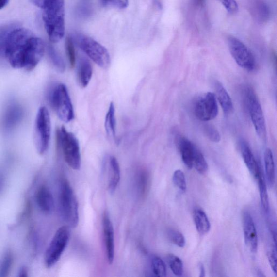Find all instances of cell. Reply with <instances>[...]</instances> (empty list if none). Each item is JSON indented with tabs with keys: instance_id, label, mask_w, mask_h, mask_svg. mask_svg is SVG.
Segmentation results:
<instances>
[{
	"instance_id": "83f0119b",
	"label": "cell",
	"mask_w": 277,
	"mask_h": 277,
	"mask_svg": "<svg viewBox=\"0 0 277 277\" xmlns=\"http://www.w3.org/2000/svg\"><path fill=\"white\" fill-rule=\"evenodd\" d=\"M151 262L152 270L155 276L159 277L166 276V267L161 258L157 256H153L151 258Z\"/></svg>"
},
{
	"instance_id": "f35d334b",
	"label": "cell",
	"mask_w": 277,
	"mask_h": 277,
	"mask_svg": "<svg viewBox=\"0 0 277 277\" xmlns=\"http://www.w3.org/2000/svg\"><path fill=\"white\" fill-rule=\"evenodd\" d=\"M258 14L262 20H265L269 17V9L265 4H261L258 7Z\"/></svg>"
},
{
	"instance_id": "836d02e7",
	"label": "cell",
	"mask_w": 277,
	"mask_h": 277,
	"mask_svg": "<svg viewBox=\"0 0 277 277\" xmlns=\"http://www.w3.org/2000/svg\"><path fill=\"white\" fill-rule=\"evenodd\" d=\"M173 182L178 188L182 192L186 190V182L184 173L180 170H176L173 173Z\"/></svg>"
},
{
	"instance_id": "8fae6325",
	"label": "cell",
	"mask_w": 277,
	"mask_h": 277,
	"mask_svg": "<svg viewBox=\"0 0 277 277\" xmlns=\"http://www.w3.org/2000/svg\"><path fill=\"white\" fill-rule=\"evenodd\" d=\"M194 114L199 120L208 121L216 118L218 106L213 93L207 92L197 98L194 104Z\"/></svg>"
},
{
	"instance_id": "4316f807",
	"label": "cell",
	"mask_w": 277,
	"mask_h": 277,
	"mask_svg": "<svg viewBox=\"0 0 277 277\" xmlns=\"http://www.w3.org/2000/svg\"><path fill=\"white\" fill-rule=\"evenodd\" d=\"M167 261L173 273L177 276L180 277L184 273V266L180 258L173 254L168 255Z\"/></svg>"
},
{
	"instance_id": "ba28073f",
	"label": "cell",
	"mask_w": 277,
	"mask_h": 277,
	"mask_svg": "<svg viewBox=\"0 0 277 277\" xmlns=\"http://www.w3.org/2000/svg\"><path fill=\"white\" fill-rule=\"evenodd\" d=\"M70 239L68 226L60 227L54 234L45 256V264L48 268L54 266L60 260Z\"/></svg>"
},
{
	"instance_id": "74e56055",
	"label": "cell",
	"mask_w": 277,
	"mask_h": 277,
	"mask_svg": "<svg viewBox=\"0 0 277 277\" xmlns=\"http://www.w3.org/2000/svg\"><path fill=\"white\" fill-rule=\"evenodd\" d=\"M276 248H272L268 252V260L272 270L275 274H277V256Z\"/></svg>"
},
{
	"instance_id": "4dcf8cb0",
	"label": "cell",
	"mask_w": 277,
	"mask_h": 277,
	"mask_svg": "<svg viewBox=\"0 0 277 277\" xmlns=\"http://www.w3.org/2000/svg\"><path fill=\"white\" fill-rule=\"evenodd\" d=\"M74 44V42L71 36L67 37L66 41H65V49H66L70 67L72 68L76 64V55Z\"/></svg>"
},
{
	"instance_id": "f1b7e54d",
	"label": "cell",
	"mask_w": 277,
	"mask_h": 277,
	"mask_svg": "<svg viewBox=\"0 0 277 277\" xmlns=\"http://www.w3.org/2000/svg\"><path fill=\"white\" fill-rule=\"evenodd\" d=\"M149 184V177L148 173L145 171H141L138 177V187L140 194L144 196L147 194Z\"/></svg>"
},
{
	"instance_id": "4fadbf2b",
	"label": "cell",
	"mask_w": 277,
	"mask_h": 277,
	"mask_svg": "<svg viewBox=\"0 0 277 277\" xmlns=\"http://www.w3.org/2000/svg\"><path fill=\"white\" fill-rule=\"evenodd\" d=\"M102 228L107 261L111 265L114 258V232L110 215L106 211L103 214Z\"/></svg>"
},
{
	"instance_id": "8992f818",
	"label": "cell",
	"mask_w": 277,
	"mask_h": 277,
	"mask_svg": "<svg viewBox=\"0 0 277 277\" xmlns=\"http://www.w3.org/2000/svg\"><path fill=\"white\" fill-rule=\"evenodd\" d=\"M51 135V120L49 113L42 106L37 112L35 123L34 141L37 152L44 154L48 151Z\"/></svg>"
},
{
	"instance_id": "5bb4252c",
	"label": "cell",
	"mask_w": 277,
	"mask_h": 277,
	"mask_svg": "<svg viewBox=\"0 0 277 277\" xmlns=\"http://www.w3.org/2000/svg\"><path fill=\"white\" fill-rule=\"evenodd\" d=\"M243 227L246 245L252 252L256 253L258 246L257 229L252 216L247 211L243 213Z\"/></svg>"
},
{
	"instance_id": "7c38bea8",
	"label": "cell",
	"mask_w": 277,
	"mask_h": 277,
	"mask_svg": "<svg viewBox=\"0 0 277 277\" xmlns=\"http://www.w3.org/2000/svg\"><path fill=\"white\" fill-rule=\"evenodd\" d=\"M45 47L43 41L35 35L28 43L24 55L23 69L32 71L43 58Z\"/></svg>"
},
{
	"instance_id": "ab89813d",
	"label": "cell",
	"mask_w": 277,
	"mask_h": 277,
	"mask_svg": "<svg viewBox=\"0 0 277 277\" xmlns=\"http://www.w3.org/2000/svg\"><path fill=\"white\" fill-rule=\"evenodd\" d=\"M32 2L34 5L41 9L43 8L46 4L50 1V0H32Z\"/></svg>"
},
{
	"instance_id": "e0dca14e",
	"label": "cell",
	"mask_w": 277,
	"mask_h": 277,
	"mask_svg": "<svg viewBox=\"0 0 277 277\" xmlns=\"http://www.w3.org/2000/svg\"><path fill=\"white\" fill-rule=\"evenodd\" d=\"M109 167V182L108 189L111 194H114L118 187L120 181L121 171L118 160L114 156L108 159Z\"/></svg>"
},
{
	"instance_id": "7bdbcfd3",
	"label": "cell",
	"mask_w": 277,
	"mask_h": 277,
	"mask_svg": "<svg viewBox=\"0 0 277 277\" xmlns=\"http://www.w3.org/2000/svg\"><path fill=\"white\" fill-rule=\"evenodd\" d=\"M27 270L26 268H23L21 269V271L20 272V277H25L26 276H27Z\"/></svg>"
},
{
	"instance_id": "2e32d148",
	"label": "cell",
	"mask_w": 277,
	"mask_h": 277,
	"mask_svg": "<svg viewBox=\"0 0 277 277\" xmlns=\"http://www.w3.org/2000/svg\"><path fill=\"white\" fill-rule=\"evenodd\" d=\"M23 115L21 106L16 104L8 106L3 117L2 123L4 128L7 129L14 128L20 123Z\"/></svg>"
},
{
	"instance_id": "44dd1931",
	"label": "cell",
	"mask_w": 277,
	"mask_h": 277,
	"mask_svg": "<svg viewBox=\"0 0 277 277\" xmlns=\"http://www.w3.org/2000/svg\"><path fill=\"white\" fill-rule=\"evenodd\" d=\"M215 90L218 100L224 114H231L233 111V102L226 89L221 83L217 81L215 82Z\"/></svg>"
},
{
	"instance_id": "603a6c76",
	"label": "cell",
	"mask_w": 277,
	"mask_h": 277,
	"mask_svg": "<svg viewBox=\"0 0 277 277\" xmlns=\"http://www.w3.org/2000/svg\"><path fill=\"white\" fill-rule=\"evenodd\" d=\"M264 162L267 182L270 187H273L276 179L275 165L273 154L269 148L265 152Z\"/></svg>"
},
{
	"instance_id": "b9f144b4",
	"label": "cell",
	"mask_w": 277,
	"mask_h": 277,
	"mask_svg": "<svg viewBox=\"0 0 277 277\" xmlns=\"http://www.w3.org/2000/svg\"><path fill=\"white\" fill-rule=\"evenodd\" d=\"M9 2V0H0V10L5 7Z\"/></svg>"
},
{
	"instance_id": "e575fe53",
	"label": "cell",
	"mask_w": 277,
	"mask_h": 277,
	"mask_svg": "<svg viewBox=\"0 0 277 277\" xmlns=\"http://www.w3.org/2000/svg\"><path fill=\"white\" fill-rule=\"evenodd\" d=\"M204 132L209 139L214 143H218L220 140V135L215 127L212 125H206L204 128Z\"/></svg>"
},
{
	"instance_id": "9a60e30c",
	"label": "cell",
	"mask_w": 277,
	"mask_h": 277,
	"mask_svg": "<svg viewBox=\"0 0 277 277\" xmlns=\"http://www.w3.org/2000/svg\"><path fill=\"white\" fill-rule=\"evenodd\" d=\"M37 204L42 212L50 214L54 208V201L52 194L46 186H41L36 194Z\"/></svg>"
},
{
	"instance_id": "484cf974",
	"label": "cell",
	"mask_w": 277,
	"mask_h": 277,
	"mask_svg": "<svg viewBox=\"0 0 277 277\" xmlns=\"http://www.w3.org/2000/svg\"><path fill=\"white\" fill-rule=\"evenodd\" d=\"M194 167L199 173L203 175L208 170V165L203 153L196 147L194 157Z\"/></svg>"
},
{
	"instance_id": "7a4b0ae2",
	"label": "cell",
	"mask_w": 277,
	"mask_h": 277,
	"mask_svg": "<svg viewBox=\"0 0 277 277\" xmlns=\"http://www.w3.org/2000/svg\"><path fill=\"white\" fill-rule=\"evenodd\" d=\"M42 9L45 29L52 43L62 40L65 34L64 0H50Z\"/></svg>"
},
{
	"instance_id": "ffe728a7",
	"label": "cell",
	"mask_w": 277,
	"mask_h": 277,
	"mask_svg": "<svg viewBox=\"0 0 277 277\" xmlns=\"http://www.w3.org/2000/svg\"><path fill=\"white\" fill-rule=\"evenodd\" d=\"M93 74L92 65L85 58L80 60L77 69V80L80 86L85 88L90 83Z\"/></svg>"
},
{
	"instance_id": "f546056e",
	"label": "cell",
	"mask_w": 277,
	"mask_h": 277,
	"mask_svg": "<svg viewBox=\"0 0 277 277\" xmlns=\"http://www.w3.org/2000/svg\"><path fill=\"white\" fill-rule=\"evenodd\" d=\"M49 53L51 62H52L55 68L60 72H64L65 70V66L62 56L58 54L57 51L52 47H49Z\"/></svg>"
},
{
	"instance_id": "30bf717a",
	"label": "cell",
	"mask_w": 277,
	"mask_h": 277,
	"mask_svg": "<svg viewBox=\"0 0 277 277\" xmlns=\"http://www.w3.org/2000/svg\"><path fill=\"white\" fill-rule=\"evenodd\" d=\"M228 44L230 52L239 66L248 71H253L256 68V60L249 49L235 37L229 36Z\"/></svg>"
},
{
	"instance_id": "d4e9b609",
	"label": "cell",
	"mask_w": 277,
	"mask_h": 277,
	"mask_svg": "<svg viewBox=\"0 0 277 277\" xmlns=\"http://www.w3.org/2000/svg\"><path fill=\"white\" fill-rule=\"evenodd\" d=\"M256 179L258 181V188H259L260 195L261 197V204L262 209L265 213L269 212V201L268 194H267V187L265 178L261 170Z\"/></svg>"
},
{
	"instance_id": "8d00e7d4",
	"label": "cell",
	"mask_w": 277,
	"mask_h": 277,
	"mask_svg": "<svg viewBox=\"0 0 277 277\" xmlns=\"http://www.w3.org/2000/svg\"><path fill=\"white\" fill-rule=\"evenodd\" d=\"M225 8L230 14H235L238 11V6L236 0H220Z\"/></svg>"
},
{
	"instance_id": "277c9868",
	"label": "cell",
	"mask_w": 277,
	"mask_h": 277,
	"mask_svg": "<svg viewBox=\"0 0 277 277\" xmlns=\"http://www.w3.org/2000/svg\"><path fill=\"white\" fill-rule=\"evenodd\" d=\"M71 37L74 43L98 66L105 69L109 68L110 55L105 47L90 36L80 33H75Z\"/></svg>"
},
{
	"instance_id": "6da1fadb",
	"label": "cell",
	"mask_w": 277,
	"mask_h": 277,
	"mask_svg": "<svg viewBox=\"0 0 277 277\" xmlns=\"http://www.w3.org/2000/svg\"><path fill=\"white\" fill-rule=\"evenodd\" d=\"M34 34L25 28H15L9 31L0 42V49L11 66L23 68V59L28 42Z\"/></svg>"
},
{
	"instance_id": "d6986e66",
	"label": "cell",
	"mask_w": 277,
	"mask_h": 277,
	"mask_svg": "<svg viewBox=\"0 0 277 277\" xmlns=\"http://www.w3.org/2000/svg\"><path fill=\"white\" fill-rule=\"evenodd\" d=\"M196 146L189 140L181 137L179 140V148L183 162L189 169L194 167V157Z\"/></svg>"
},
{
	"instance_id": "3957f363",
	"label": "cell",
	"mask_w": 277,
	"mask_h": 277,
	"mask_svg": "<svg viewBox=\"0 0 277 277\" xmlns=\"http://www.w3.org/2000/svg\"><path fill=\"white\" fill-rule=\"evenodd\" d=\"M59 205L61 217L69 228L77 227L79 220V205L76 195L66 179L61 181Z\"/></svg>"
},
{
	"instance_id": "9c48e42d",
	"label": "cell",
	"mask_w": 277,
	"mask_h": 277,
	"mask_svg": "<svg viewBox=\"0 0 277 277\" xmlns=\"http://www.w3.org/2000/svg\"><path fill=\"white\" fill-rule=\"evenodd\" d=\"M245 98L248 112L256 132L261 138L264 139L266 129L263 112L254 90L250 87L246 88Z\"/></svg>"
},
{
	"instance_id": "d590c367",
	"label": "cell",
	"mask_w": 277,
	"mask_h": 277,
	"mask_svg": "<svg viewBox=\"0 0 277 277\" xmlns=\"http://www.w3.org/2000/svg\"><path fill=\"white\" fill-rule=\"evenodd\" d=\"M101 4L105 7H114L125 9L129 5L128 0H101Z\"/></svg>"
},
{
	"instance_id": "7402d4cb",
	"label": "cell",
	"mask_w": 277,
	"mask_h": 277,
	"mask_svg": "<svg viewBox=\"0 0 277 277\" xmlns=\"http://www.w3.org/2000/svg\"><path fill=\"white\" fill-rule=\"evenodd\" d=\"M193 216L197 231L201 235L209 233L211 224L204 211L200 208H196L194 211Z\"/></svg>"
},
{
	"instance_id": "cb8c5ba5",
	"label": "cell",
	"mask_w": 277,
	"mask_h": 277,
	"mask_svg": "<svg viewBox=\"0 0 277 277\" xmlns=\"http://www.w3.org/2000/svg\"><path fill=\"white\" fill-rule=\"evenodd\" d=\"M105 127L109 137L114 139L116 137L115 110L114 103L111 102L106 115Z\"/></svg>"
},
{
	"instance_id": "60d3db41",
	"label": "cell",
	"mask_w": 277,
	"mask_h": 277,
	"mask_svg": "<svg viewBox=\"0 0 277 277\" xmlns=\"http://www.w3.org/2000/svg\"><path fill=\"white\" fill-rule=\"evenodd\" d=\"M199 270H200V275L201 277H205V270L204 268V266L203 264H200L199 265Z\"/></svg>"
},
{
	"instance_id": "ac0fdd59",
	"label": "cell",
	"mask_w": 277,
	"mask_h": 277,
	"mask_svg": "<svg viewBox=\"0 0 277 277\" xmlns=\"http://www.w3.org/2000/svg\"><path fill=\"white\" fill-rule=\"evenodd\" d=\"M241 151L244 163L246 164L248 170L256 179L261 168L257 163L251 149L245 141L242 140L240 144Z\"/></svg>"
},
{
	"instance_id": "5b68a950",
	"label": "cell",
	"mask_w": 277,
	"mask_h": 277,
	"mask_svg": "<svg viewBox=\"0 0 277 277\" xmlns=\"http://www.w3.org/2000/svg\"><path fill=\"white\" fill-rule=\"evenodd\" d=\"M57 142L67 165L74 170H80L81 163V149L76 136L63 126L57 131Z\"/></svg>"
},
{
	"instance_id": "1f68e13d",
	"label": "cell",
	"mask_w": 277,
	"mask_h": 277,
	"mask_svg": "<svg viewBox=\"0 0 277 277\" xmlns=\"http://www.w3.org/2000/svg\"><path fill=\"white\" fill-rule=\"evenodd\" d=\"M169 239L177 246L182 248L185 246V239L183 234L175 229H170L167 232Z\"/></svg>"
},
{
	"instance_id": "ee69618b",
	"label": "cell",
	"mask_w": 277,
	"mask_h": 277,
	"mask_svg": "<svg viewBox=\"0 0 277 277\" xmlns=\"http://www.w3.org/2000/svg\"><path fill=\"white\" fill-rule=\"evenodd\" d=\"M194 1L196 5H200V4H203L204 0H194Z\"/></svg>"
},
{
	"instance_id": "d6a6232c",
	"label": "cell",
	"mask_w": 277,
	"mask_h": 277,
	"mask_svg": "<svg viewBox=\"0 0 277 277\" xmlns=\"http://www.w3.org/2000/svg\"><path fill=\"white\" fill-rule=\"evenodd\" d=\"M13 264V257L11 252L6 253L0 265V277L7 276Z\"/></svg>"
},
{
	"instance_id": "52a82bcc",
	"label": "cell",
	"mask_w": 277,
	"mask_h": 277,
	"mask_svg": "<svg viewBox=\"0 0 277 277\" xmlns=\"http://www.w3.org/2000/svg\"><path fill=\"white\" fill-rule=\"evenodd\" d=\"M50 102L59 119L68 123L74 118V110L67 88L64 84H59L51 92Z\"/></svg>"
}]
</instances>
